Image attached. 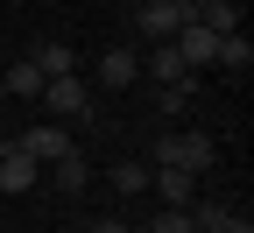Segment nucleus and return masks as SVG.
<instances>
[{"mask_svg": "<svg viewBox=\"0 0 254 233\" xmlns=\"http://www.w3.org/2000/svg\"><path fill=\"white\" fill-rule=\"evenodd\" d=\"M212 162H219V142L205 135V127H170V135H155L148 170H190V177H205Z\"/></svg>", "mask_w": 254, "mask_h": 233, "instance_id": "1", "label": "nucleus"}, {"mask_svg": "<svg viewBox=\"0 0 254 233\" xmlns=\"http://www.w3.org/2000/svg\"><path fill=\"white\" fill-rule=\"evenodd\" d=\"M36 99H43L50 120H92V113H99V106H92V85H85L78 71H71V78H43Z\"/></svg>", "mask_w": 254, "mask_h": 233, "instance_id": "2", "label": "nucleus"}, {"mask_svg": "<svg viewBox=\"0 0 254 233\" xmlns=\"http://www.w3.org/2000/svg\"><path fill=\"white\" fill-rule=\"evenodd\" d=\"M184 21H190V0H141V7H134V28L148 43H177Z\"/></svg>", "mask_w": 254, "mask_h": 233, "instance_id": "3", "label": "nucleus"}, {"mask_svg": "<svg viewBox=\"0 0 254 233\" xmlns=\"http://www.w3.org/2000/svg\"><path fill=\"white\" fill-rule=\"evenodd\" d=\"M28 162H36V170H50V162L57 155H71V127H64V120H36V127H28V135L14 142Z\"/></svg>", "mask_w": 254, "mask_h": 233, "instance_id": "4", "label": "nucleus"}, {"mask_svg": "<svg viewBox=\"0 0 254 233\" xmlns=\"http://www.w3.org/2000/svg\"><path fill=\"white\" fill-rule=\"evenodd\" d=\"M36 184H43V170H36V162H28L14 142H0V191L21 198V191H36Z\"/></svg>", "mask_w": 254, "mask_h": 233, "instance_id": "5", "label": "nucleus"}, {"mask_svg": "<svg viewBox=\"0 0 254 233\" xmlns=\"http://www.w3.org/2000/svg\"><path fill=\"white\" fill-rule=\"evenodd\" d=\"M134 78H141V57H134V50H106L99 71H92V85H99V92H127Z\"/></svg>", "mask_w": 254, "mask_h": 233, "instance_id": "6", "label": "nucleus"}, {"mask_svg": "<svg viewBox=\"0 0 254 233\" xmlns=\"http://www.w3.org/2000/svg\"><path fill=\"white\" fill-rule=\"evenodd\" d=\"M43 184H57L64 198H78V191L92 184V162H85V155L71 149V155H57V162H50V170H43Z\"/></svg>", "mask_w": 254, "mask_h": 233, "instance_id": "7", "label": "nucleus"}, {"mask_svg": "<svg viewBox=\"0 0 254 233\" xmlns=\"http://www.w3.org/2000/svg\"><path fill=\"white\" fill-rule=\"evenodd\" d=\"M190 21L212 28V36H240V7L233 0H190Z\"/></svg>", "mask_w": 254, "mask_h": 233, "instance_id": "8", "label": "nucleus"}, {"mask_svg": "<svg viewBox=\"0 0 254 233\" xmlns=\"http://www.w3.org/2000/svg\"><path fill=\"white\" fill-rule=\"evenodd\" d=\"M177 57L198 71V64H212V57H219V36H212V28H198V21H184V28H177Z\"/></svg>", "mask_w": 254, "mask_h": 233, "instance_id": "9", "label": "nucleus"}, {"mask_svg": "<svg viewBox=\"0 0 254 233\" xmlns=\"http://www.w3.org/2000/svg\"><path fill=\"white\" fill-rule=\"evenodd\" d=\"M148 191L163 198V205H190V198H198V177L190 170H148Z\"/></svg>", "mask_w": 254, "mask_h": 233, "instance_id": "10", "label": "nucleus"}, {"mask_svg": "<svg viewBox=\"0 0 254 233\" xmlns=\"http://www.w3.org/2000/svg\"><path fill=\"white\" fill-rule=\"evenodd\" d=\"M141 71H155V78H163V85H184V78H190V64L177 57V43H155V50L141 57Z\"/></svg>", "mask_w": 254, "mask_h": 233, "instance_id": "11", "label": "nucleus"}, {"mask_svg": "<svg viewBox=\"0 0 254 233\" xmlns=\"http://www.w3.org/2000/svg\"><path fill=\"white\" fill-rule=\"evenodd\" d=\"M28 64H36L43 78H71V71H78V57H71V43H43V50L28 57Z\"/></svg>", "mask_w": 254, "mask_h": 233, "instance_id": "12", "label": "nucleus"}, {"mask_svg": "<svg viewBox=\"0 0 254 233\" xmlns=\"http://www.w3.org/2000/svg\"><path fill=\"white\" fill-rule=\"evenodd\" d=\"M106 177H113V191H120V198H141V191H148V162H127V155H120Z\"/></svg>", "mask_w": 254, "mask_h": 233, "instance_id": "13", "label": "nucleus"}, {"mask_svg": "<svg viewBox=\"0 0 254 233\" xmlns=\"http://www.w3.org/2000/svg\"><path fill=\"white\" fill-rule=\"evenodd\" d=\"M0 85H7L14 99H36V92H43V71H36V64H28V57H21V64H14V71L0 78Z\"/></svg>", "mask_w": 254, "mask_h": 233, "instance_id": "14", "label": "nucleus"}, {"mask_svg": "<svg viewBox=\"0 0 254 233\" xmlns=\"http://www.w3.org/2000/svg\"><path fill=\"white\" fill-rule=\"evenodd\" d=\"M212 64H226V71H247V64H254V43L247 36H219V57Z\"/></svg>", "mask_w": 254, "mask_h": 233, "instance_id": "15", "label": "nucleus"}, {"mask_svg": "<svg viewBox=\"0 0 254 233\" xmlns=\"http://www.w3.org/2000/svg\"><path fill=\"white\" fill-rule=\"evenodd\" d=\"M155 106H163V113H184V106H190V78H184V85H163Z\"/></svg>", "mask_w": 254, "mask_h": 233, "instance_id": "16", "label": "nucleus"}, {"mask_svg": "<svg viewBox=\"0 0 254 233\" xmlns=\"http://www.w3.org/2000/svg\"><path fill=\"white\" fill-rule=\"evenodd\" d=\"M85 233H127V219H92Z\"/></svg>", "mask_w": 254, "mask_h": 233, "instance_id": "17", "label": "nucleus"}, {"mask_svg": "<svg viewBox=\"0 0 254 233\" xmlns=\"http://www.w3.org/2000/svg\"><path fill=\"white\" fill-rule=\"evenodd\" d=\"M226 233H254V219H247V212H233V219H226Z\"/></svg>", "mask_w": 254, "mask_h": 233, "instance_id": "18", "label": "nucleus"}, {"mask_svg": "<svg viewBox=\"0 0 254 233\" xmlns=\"http://www.w3.org/2000/svg\"><path fill=\"white\" fill-rule=\"evenodd\" d=\"M0 99H7V85H0Z\"/></svg>", "mask_w": 254, "mask_h": 233, "instance_id": "19", "label": "nucleus"}]
</instances>
